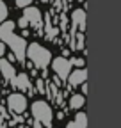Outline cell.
<instances>
[{
    "label": "cell",
    "mask_w": 121,
    "mask_h": 128,
    "mask_svg": "<svg viewBox=\"0 0 121 128\" xmlns=\"http://www.w3.org/2000/svg\"><path fill=\"white\" fill-rule=\"evenodd\" d=\"M0 78H2V76H0Z\"/></svg>",
    "instance_id": "ffe728a7"
},
{
    "label": "cell",
    "mask_w": 121,
    "mask_h": 128,
    "mask_svg": "<svg viewBox=\"0 0 121 128\" xmlns=\"http://www.w3.org/2000/svg\"><path fill=\"white\" fill-rule=\"evenodd\" d=\"M30 112H32L34 119L43 124L44 128H52V121H54V112L52 107L44 102V100H34L30 105Z\"/></svg>",
    "instance_id": "3957f363"
},
{
    "label": "cell",
    "mask_w": 121,
    "mask_h": 128,
    "mask_svg": "<svg viewBox=\"0 0 121 128\" xmlns=\"http://www.w3.org/2000/svg\"><path fill=\"white\" fill-rule=\"evenodd\" d=\"M73 48H78V50L84 48V32H78L77 34V44H75Z\"/></svg>",
    "instance_id": "5bb4252c"
},
{
    "label": "cell",
    "mask_w": 121,
    "mask_h": 128,
    "mask_svg": "<svg viewBox=\"0 0 121 128\" xmlns=\"http://www.w3.org/2000/svg\"><path fill=\"white\" fill-rule=\"evenodd\" d=\"M86 103V96L84 94H73L71 98H70V107L73 110H80Z\"/></svg>",
    "instance_id": "7c38bea8"
},
{
    "label": "cell",
    "mask_w": 121,
    "mask_h": 128,
    "mask_svg": "<svg viewBox=\"0 0 121 128\" xmlns=\"http://www.w3.org/2000/svg\"><path fill=\"white\" fill-rule=\"evenodd\" d=\"M66 128H87V116H86V112L75 114V119L70 121L66 124Z\"/></svg>",
    "instance_id": "8fae6325"
},
{
    "label": "cell",
    "mask_w": 121,
    "mask_h": 128,
    "mask_svg": "<svg viewBox=\"0 0 121 128\" xmlns=\"http://www.w3.org/2000/svg\"><path fill=\"white\" fill-rule=\"evenodd\" d=\"M87 80V70L86 68H77V70H71L70 76H68V84L71 87H77V86H82Z\"/></svg>",
    "instance_id": "ba28073f"
},
{
    "label": "cell",
    "mask_w": 121,
    "mask_h": 128,
    "mask_svg": "<svg viewBox=\"0 0 121 128\" xmlns=\"http://www.w3.org/2000/svg\"><path fill=\"white\" fill-rule=\"evenodd\" d=\"M16 70H14V66H12V62H9L7 59H0V76H4L7 82H14V78H16Z\"/></svg>",
    "instance_id": "52a82bcc"
},
{
    "label": "cell",
    "mask_w": 121,
    "mask_h": 128,
    "mask_svg": "<svg viewBox=\"0 0 121 128\" xmlns=\"http://www.w3.org/2000/svg\"><path fill=\"white\" fill-rule=\"evenodd\" d=\"M86 92H87V84H86V82H84V84H82V94H84V96H86Z\"/></svg>",
    "instance_id": "d6986e66"
},
{
    "label": "cell",
    "mask_w": 121,
    "mask_h": 128,
    "mask_svg": "<svg viewBox=\"0 0 121 128\" xmlns=\"http://www.w3.org/2000/svg\"><path fill=\"white\" fill-rule=\"evenodd\" d=\"M12 87H16L20 92H30L32 91V84H30V78L27 73H18L16 78H14V82H12Z\"/></svg>",
    "instance_id": "9c48e42d"
},
{
    "label": "cell",
    "mask_w": 121,
    "mask_h": 128,
    "mask_svg": "<svg viewBox=\"0 0 121 128\" xmlns=\"http://www.w3.org/2000/svg\"><path fill=\"white\" fill-rule=\"evenodd\" d=\"M7 14H9V11H7L6 2H4V0H0V23H4L7 20Z\"/></svg>",
    "instance_id": "4fadbf2b"
},
{
    "label": "cell",
    "mask_w": 121,
    "mask_h": 128,
    "mask_svg": "<svg viewBox=\"0 0 121 128\" xmlns=\"http://www.w3.org/2000/svg\"><path fill=\"white\" fill-rule=\"evenodd\" d=\"M32 2H34V0H16V6L18 7H28V6H32Z\"/></svg>",
    "instance_id": "9a60e30c"
},
{
    "label": "cell",
    "mask_w": 121,
    "mask_h": 128,
    "mask_svg": "<svg viewBox=\"0 0 121 128\" xmlns=\"http://www.w3.org/2000/svg\"><path fill=\"white\" fill-rule=\"evenodd\" d=\"M27 96L23 92H12L7 96V108L14 114H23L27 110Z\"/></svg>",
    "instance_id": "277c9868"
},
{
    "label": "cell",
    "mask_w": 121,
    "mask_h": 128,
    "mask_svg": "<svg viewBox=\"0 0 121 128\" xmlns=\"http://www.w3.org/2000/svg\"><path fill=\"white\" fill-rule=\"evenodd\" d=\"M6 55V44L2 43V41H0V59H2Z\"/></svg>",
    "instance_id": "ac0fdd59"
},
{
    "label": "cell",
    "mask_w": 121,
    "mask_h": 128,
    "mask_svg": "<svg viewBox=\"0 0 121 128\" xmlns=\"http://www.w3.org/2000/svg\"><path fill=\"white\" fill-rule=\"evenodd\" d=\"M71 60V66H77V68H84V59H70Z\"/></svg>",
    "instance_id": "2e32d148"
},
{
    "label": "cell",
    "mask_w": 121,
    "mask_h": 128,
    "mask_svg": "<svg viewBox=\"0 0 121 128\" xmlns=\"http://www.w3.org/2000/svg\"><path fill=\"white\" fill-rule=\"evenodd\" d=\"M25 57L32 62L36 68H39L43 71L46 70L48 64L52 62V52L48 50V48H44L43 44H39V43H28Z\"/></svg>",
    "instance_id": "7a4b0ae2"
},
{
    "label": "cell",
    "mask_w": 121,
    "mask_h": 128,
    "mask_svg": "<svg viewBox=\"0 0 121 128\" xmlns=\"http://www.w3.org/2000/svg\"><path fill=\"white\" fill-rule=\"evenodd\" d=\"M71 23H73V28L84 32V28H86V11L84 9H75L73 14H71Z\"/></svg>",
    "instance_id": "30bf717a"
},
{
    "label": "cell",
    "mask_w": 121,
    "mask_h": 128,
    "mask_svg": "<svg viewBox=\"0 0 121 128\" xmlns=\"http://www.w3.org/2000/svg\"><path fill=\"white\" fill-rule=\"evenodd\" d=\"M52 68H54L55 75L60 80H64V82H66L73 66H71V60L70 59H66V57H55V59H52Z\"/></svg>",
    "instance_id": "5b68a950"
},
{
    "label": "cell",
    "mask_w": 121,
    "mask_h": 128,
    "mask_svg": "<svg viewBox=\"0 0 121 128\" xmlns=\"http://www.w3.org/2000/svg\"><path fill=\"white\" fill-rule=\"evenodd\" d=\"M44 82H43V80L41 78H38L36 80V86H38V89H39V92H44V86H43Z\"/></svg>",
    "instance_id": "e0dca14e"
},
{
    "label": "cell",
    "mask_w": 121,
    "mask_h": 128,
    "mask_svg": "<svg viewBox=\"0 0 121 128\" xmlns=\"http://www.w3.org/2000/svg\"><path fill=\"white\" fill-rule=\"evenodd\" d=\"M14 28H16V23L14 22H4L0 23V41L4 44H9V48L12 50V55L16 60H20L22 64L25 62V52H27V41L20 36L14 34Z\"/></svg>",
    "instance_id": "6da1fadb"
},
{
    "label": "cell",
    "mask_w": 121,
    "mask_h": 128,
    "mask_svg": "<svg viewBox=\"0 0 121 128\" xmlns=\"http://www.w3.org/2000/svg\"><path fill=\"white\" fill-rule=\"evenodd\" d=\"M23 18L28 25H32L34 28H41L43 25V18H41V11L38 7H32V6H28L23 9Z\"/></svg>",
    "instance_id": "8992f818"
}]
</instances>
